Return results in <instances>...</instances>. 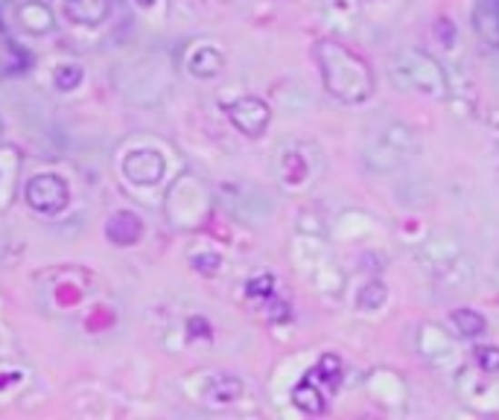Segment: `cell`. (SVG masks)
I'll return each instance as SVG.
<instances>
[{
	"mask_svg": "<svg viewBox=\"0 0 499 420\" xmlns=\"http://www.w3.org/2000/svg\"><path fill=\"white\" fill-rule=\"evenodd\" d=\"M315 62L322 70L324 91L339 103H365L377 88L371 65L351 47L339 45V41H322L315 47Z\"/></svg>",
	"mask_w": 499,
	"mask_h": 420,
	"instance_id": "1",
	"label": "cell"
},
{
	"mask_svg": "<svg viewBox=\"0 0 499 420\" xmlns=\"http://www.w3.org/2000/svg\"><path fill=\"white\" fill-rule=\"evenodd\" d=\"M388 76H392V82L400 91H409V94L435 96V100H447L450 94V79L444 74L441 62L421 47L397 50L392 55V62H388Z\"/></svg>",
	"mask_w": 499,
	"mask_h": 420,
	"instance_id": "2",
	"label": "cell"
},
{
	"mask_svg": "<svg viewBox=\"0 0 499 420\" xmlns=\"http://www.w3.org/2000/svg\"><path fill=\"white\" fill-rule=\"evenodd\" d=\"M421 152V137L418 132L406 123H388L385 129L377 132L363 152L365 170L371 173H394L404 164H409Z\"/></svg>",
	"mask_w": 499,
	"mask_h": 420,
	"instance_id": "3",
	"label": "cell"
},
{
	"mask_svg": "<svg viewBox=\"0 0 499 420\" xmlns=\"http://www.w3.org/2000/svg\"><path fill=\"white\" fill-rule=\"evenodd\" d=\"M24 202L35 210L38 216H59L71 202L65 178L55 173H38L24 185Z\"/></svg>",
	"mask_w": 499,
	"mask_h": 420,
	"instance_id": "4",
	"label": "cell"
},
{
	"mask_svg": "<svg viewBox=\"0 0 499 420\" xmlns=\"http://www.w3.org/2000/svg\"><path fill=\"white\" fill-rule=\"evenodd\" d=\"M225 115L234 123V129L252 140L263 137V132L269 129V120H272V111L260 96H240V100L225 105Z\"/></svg>",
	"mask_w": 499,
	"mask_h": 420,
	"instance_id": "5",
	"label": "cell"
},
{
	"mask_svg": "<svg viewBox=\"0 0 499 420\" xmlns=\"http://www.w3.org/2000/svg\"><path fill=\"white\" fill-rule=\"evenodd\" d=\"M164 170H166V161L158 149H135L123 158V175H126L132 185H141V187L161 185Z\"/></svg>",
	"mask_w": 499,
	"mask_h": 420,
	"instance_id": "6",
	"label": "cell"
},
{
	"mask_svg": "<svg viewBox=\"0 0 499 420\" xmlns=\"http://www.w3.org/2000/svg\"><path fill=\"white\" fill-rule=\"evenodd\" d=\"M144 234V222L132 210H117L115 216H108L105 222V236L111 245H135L141 243Z\"/></svg>",
	"mask_w": 499,
	"mask_h": 420,
	"instance_id": "7",
	"label": "cell"
},
{
	"mask_svg": "<svg viewBox=\"0 0 499 420\" xmlns=\"http://www.w3.org/2000/svg\"><path fill=\"white\" fill-rule=\"evenodd\" d=\"M474 33L488 47L499 50V0H476V6H474Z\"/></svg>",
	"mask_w": 499,
	"mask_h": 420,
	"instance_id": "8",
	"label": "cell"
},
{
	"mask_svg": "<svg viewBox=\"0 0 499 420\" xmlns=\"http://www.w3.org/2000/svg\"><path fill=\"white\" fill-rule=\"evenodd\" d=\"M327 400H330V391L318 383L313 374L304 376V380L293 391V403L298 405L301 412H307V415H322L327 409Z\"/></svg>",
	"mask_w": 499,
	"mask_h": 420,
	"instance_id": "9",
	"label": "cell"
},
{
	"mask_svg": "<svg viewBox=\"0 0 499 420\" xmlns=\"http://www.w3.org/2000/svg\"><path fill=\"white\" fill-rule=\"evenodd\" d=\"M111 12V0H65V15L79 26L103 24Z\"/></svg>",
	"mask_w": 499,
	"mask_h": 420,
	"instance_id": "10",
	"label": "cell"
},
{
	"mask_svg": "<svg viewBox=\"0 0 499 420\" xmlns=\"http://www.w3.org/2000/svg\"><path fill=\"white\" fill-rule=\"evenodd\" d=\"M243 395V380L234 374H214L205 385V397L214 405H228L234 400H240Z\"/></svg>",
	"mask_w": 499,
	"mask_h": 420,
	"instance_id": "11",
	"label": "cell"
},
{
	"mask_svg": "<svg viewBox=\"0 0 499 420\" xmlns=\"http://www.w3.org/2000/svg\"><path fill=\"white\" fill-rule=\"evenodd\" d=\"M190 74L196 79H214L222 67H225V55H222L216 47H199L196 53L190 55Z\"/></svg>",
	"mask_w": 499,
	"mask_h": 420,
	"instance_id": "12",
	"label": "cell"
},
{
	"mask_svg": "<svg viewBox=\"0 0 499 420\" xmlns=\"http://www.w3.org/2000/svg\"><path fill=\"white\" fill-rule=\"evenodd\" d=\"M450 321H453L455 333L464 335V339H476V335L484 333V318L476 310H467V306H462V310H453Z\"/></svg>",
	"mask_w": 499,
	"mask_h": 420,
	"instance_id": "13",
	"label": "cell"
},
{
	"mask_svg": "<svg viewBox=\"0 0 499 420\" xmlns=\"http://www.w3.org/2000/svg\"><path fill=\"white\" fill-rule=\"evenodd\" d=\"M385 301H388V289L380 280H368V284L359 289V306H365V310H380Z\"/></svg>",
	"mask_w": 499,
	"mask_h": 420,
	"instance_id": "14",
	"label": "cell"
},
{
	"mask_svg": "<svg viewBox=\"0 0 499 420\" xmlns=\"http://www.w3.org/2000/svg\"><path fill=\"white\" fill-rule=\"evenodd\" d=\"M53 76H55V88L71 91V88H76L82 82V67L79 65H62V67H55Z\"/></svg>",
	"mask_w": 499,
	"mask_h": 420,
	"instance_id": "15",
	"label": "cell"
},
{
	"mask_svg": "<svg viewBox=\"0 0 499 420\" xmlns=\"http://www.w3.org/2000/svg\"><path fill=\"white\" fill-rule=\"evenodd\" d=\"M272 289H274V277H272V275H260V277H252V280H248L245 295H248V298L269 301V298H272Z\"/></svg>",
	"mask_w": 499,
	"mask_h": 420,
	"instance_id": "16",
	"label": "cell"
},
{
	"mask_svg": "<svg viewBox=\"0 0 499 420\" xmlns=\"http://www.w3.org/2000/svg\"><path fill=\"white\" fill-rule=\"evenodd\" d=\"M476 362L484 374H499V347H494V345L476 347Z\"/></svg>",
	"mask_w": 499,
	"mask_h": 420,
	"instance_id": "17",
	"label": "cell"
},
{
	"mask_svg": "<svg viewBox=\"0 0 499 420\" xmlns=\"http://www.w3.org/2000/svg\"><path fill=\"white\" fill-rule=\"evenodd\" d=\"M199 335H202V339H211L214 330H211V325H207L202 315H193V318H187V339L196 342Z\"/></svg>",
	"mask_w": 499,
	"mask_h": 420,
	"instance_id": "18",
	"label": "cell"
}]
</instances>
